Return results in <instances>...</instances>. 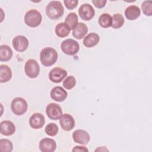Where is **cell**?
Instances as JSON below:
<instances>
[{"label":"cell","mask_w":152,"mask_h":152,"mask_svg":"<svg viewBox=\"0 0 152 152\" xmlns=\"http://www.w3.org/2000/svg\"><path fill=\"white\" fill-rule=\"evenodd\" d=\"M62 51L68 55H74L77 54L80 49L78 43L72 39L64 40L61 45Z\"/></svg>","instance_id":"cell-4"},{"label":"cell","mask_w":152,"mask_h":152,"mask_svg":"<svg viewBox=\"0 0 152 152\" xmlns=\"http://www.w3.org/2000/svg\"><path fill=\"white\" fill-rule=\"evenodd\" d=\"M64 3L67 9L73 10L77 6L78 1L77 0H64Z\"/></svg>","instance_id":"cell-30"},{"label":"cell","mask_w":152,"mask_h":152,"mask_svg":"<svg viewBox=\"0 0 152 152\" xmlns=\"http://www.w3.org/2000/svg\"><path fill=\"white\" fill-rule=\"evenodd\" d=\"M12 46L15 50L22 52L25 51L28 47V40L24 36L18 35L12 39Z\"/></svg>","instance_id":"cell-10"},{"label":"cell","mask_w":152,"mask_h":152,"mask_svg":"<svg viewBox=\"0 0 152 152\" xmlns=\"http://www.w3.org/2000/svg\"><path fill=\"white\" fill-rule=\"evenodd\" d=\"M50 95L52 100H54L56 102H61L66 99L68 93L62 87L56 86L51 90Z\"/></svg>","instance_id":"cell-14"},{"label":"cell","mask_w":152,"mask_h":152,"mask_svg":"<svg viewBox=\"0 0 152 152\" xmlns=\"http://www.w3.org/2000/svg\"><path fill=\"white\" fill-rule=\"evenodd\" d=\"M70 28L65 23H60L55 27V33L59 37H65L67 36L70 32Z\"/></svg>","instance_id":"cell-22"},{"label":"cell","mask_w":152,"mask_h":152,"mask_svg":"<svg viewBox=\"0 0 152 152\" xmlns=\"http://www.w3.org/2000/svg\"><path fill=\"white\" fill-rule=\"evenodd\" d=\"M59 124L62 129L66 131H69L75 126V122L71 115L65 113L59 118Z\"/></svg>","instance_id":"cell-12"},{"label":"cell","mask_w":152,"mask_h":152,"mask_svg":"<svg viewBox=\"0 0 152 152\" xmlns=\"http://www.w3.org/2000/svg\"><path fill=\"white\" fill-rule=\"evenodd\" d=\"M12 54V50L9 46L5 45L0 46V61L1 62H6L11 59Z\"/></svg>","instance_id":"cell-21"},{"label":"cell","mask_w":152,"mask_h":152,"mask_svg":"<svg viewBox=\"0 0 152 152\" xmlns=\"http://www.w3.org/2000/svg\"><path fill=\"white\" fill-rule=\"evenodd\" d=\"M12 77V72L10 68L7 65L0 66V82L6 83L10 81Z\"/></svg>","instance_id":"cell-20"},{"label":"cell","mask_w":152,"mask_h":152,"mask_svg":"<svg viewBox=\"0 0 152 152\" xmlns=\"http://www.w3.org/2000/svg\"><path fill=\"white\" fill-rule=\"evenodd\" d=\"M100 40L99 36L96 33H90L84 38L83 45L86 48H92L98 44Z\"/></svg>","instance_id":"cell-19"},{"label":"cell","mask_w":152,"mask_h":152,"mask_svg":"<svg viewBox=\"0 0 152 152\" xmlns=\"http://www.w3.org/2000/svg\"><path fill=\"white\" fill-rule=\"evenodd\" d=\"M141 15L140 8L136 5H130L125 10V15L129 20H135Z\"/></svg>","instance_id":"cell-18"},{"label":"cell","mask_w":152,"mask_h":152,"mask_svg":"<svg viewBox=\"0 0 152 152\" xmlns=\"http://www.w3.org/2000/svg\"><path fill=\"white\" fill-rule=\"evenodd\" d=\"M72 151H88V150L83 146H75L72 150Z\"/></svg>","instance_id":"cell-32"},{"label":"cell","mask_w":152,"mask_h":152,"mask_svg":"<svg viewBox=\"0 0 152 152\" xmlns=\"http://www.w3.org/2000/svg\"><path fill=\"white\" fill-rule=\"evenodd\" d=\"M76 84V80L72 75L67 77L63 82V86L64 88L68 90L73 88Z\"/></svg>","instance_id":"cell-28"},{"label":"cell","mask_w":152,"mask_h":152,"mask_svg":"<svg viewBox=\"0 0 152 152\" xmlns=\"http://www.w3.org/2000/svg\"><path fill=\"white\" fill-rule=\"evenodd\" d=\"M56 148V142L52 138H45L39 142V149L42 152H53Z\"/></svg>","instance_id":"cell-13"},{"label":"cell","mask_w":152,"mask_h":152,"mask_svg":"<svg viewBox=\"0 0 152 152\" xmlns=\"http://www.w3.org/2000/svg\"><path fill=\"white\" fill-rule=\"evenodd\" d=\"M26 74L31 78H36L39 74L40 67L37 62L33 59L27 61L24 65Z\"/></svg>","instance_id":"cell-6"},{"label":"cell","mask_w":152,"mask_h":152,"mask_svg":"<svg viewBox=\"0 0 152 152\" xmlns=\"http://www.w3.org/2000/svg\"><path fill=\"white\" fill-rule=\"evenodd\" d=\"M98 23L102 27L108 28L112 26V17L109 14H102L99 18Z\"/></svg>","instance_id":"cell-23"},{"label":"cell","mask_w":152,"mask_h":152,"mask_svg":"<svg viewBox=\"0 0 152 152\" xmlns=\"http://www.w3.org/2000/svg\"><path fill=\"white\" fill-rule=\"evenodd\" d=\"M88 32V27L84 23H78L72 29V36L77 39H83Z\"/></svg>","instance_id":"cell-17"},{"label":"cell","mask_w":152,"mask_h":152,"mask_svg":"<svg viewBox=\"0 0 152 152\" xmlns=\"http://www.w3.org/2000/svg\"><path fill=\"white\" fill-rule=\"evenodd\" d=\"M64 12V8L61 2L52 1L49 2L46 8L47 16L51 20H58Z\"/></svg>","instance_id":"cell-2"},{"label":"cell","mask_w":152,"mask_h":152,"mask_svg":"<svg viewBox=\"0 0 152 152\" xmlns=\"http://www.w3.org/2000/svg\"><path fill=\"white\" fill-rule=\"evenodd\" d=\"M72 138L74 142L80 144L87 145L90 141L89 134L83 129H77L72 133Z\"/></svg>","instance_id":"cell-11"},{"label":"cell","mask_w":152,"mask_h":152,"mask_svg":"<svg viewBox=\"0 0 152 152\" xmlns=\"http://www.w3.org/2000/svg\"><path fill=\"white\" fill-rule=\"evenodd\" d=\"M124 18L121 14H115L112 17V27L115 29L121 28L124 24Z\"/></svg>","instance_id":"cell-25"},{"label":"cell","mask_w":152,"mask_h":152,"mask_svg":"<svg viewBox=\"0 0 152 152\" xmlns=\"http://www.w3.org/2000/svg\"><path fill=\"white\" fill-rule=\"evenodd\" d=\"M78 16L75 12H70L66 17L65 23L68 25L70 29H73L78 24Z\"/></svg>","instance_id":"cell-24"},{"label":"cell","mask_w":152,"mask_h":152,"mask_svg":"<svg viewBox=\"0 0 152 152\" xmlns=\"http://www.w3.org/2000/svg\"><path fill=\"white\" fill-rule=\"evenodd\" d=\"M58 53L56 50L50 47L43 49L40 53V60L42 64L45 66L53 65L58 59Z\"/></svg>","instance_id":"cell-1"},{"label":"cell","mask_w":152,"mask_h":152,"mask_svg":"<svg viewBox=\"0 0 152 152\" xmlns=\"http://www.w3.org/2000/svg\"><path fill=\"white\" fill-rule=\"evenodd\" d=\"M141 8L142 12L147 16H151L152 14V2L151 1H144L142 5Z\"/></svg>","instance_id":"cell-29"},{"label":"cell","mask_w":152,"mask_h":152,"mask_svg":"<svg viewBox=\"0 0 152 152\" xmlns=\"http://www.w3.org/2000/svg\"><path fill=\"white\" fill-rule=\"evenodd\" d=\"M92 3L94 6L98 8H102L104 7L107 2L106 0H92Z\"/></svg>","instance_id":"cell-31"},{"label":"cell","mask_w":152,"mask_h":152,"mask_svg":"<svg viewBox=\"0 0 152 152\" xmlns=\"http://www.w3.org/2000/svg\"><path fill=\"white\" fill-rule=\"evenodd\" d=\"M45 124V116L40 113H34L29 119V125L33 129H40Z\"/></svg>","instance_id":"cell-15"},{"label":"cell","mask_w":152,"mask_h":152,"mask_svg":"<svg viewBox=\"0 0 152 152\" xmlns=\"http://www.w3.org/2000/svg\"><path fill=\"white\" fill-rule=\"evenodd\" d=\"M78 13L81 19L89 21L94 16L95 11L93 7L90 4L86 3L80 6L78 10Z\"/></svg>","instance_id":"cell-8"},{"label":"cell","mask_w":152,"mask_h":152,"mask_svg":"<svg viewBox=\"0 0 152 152\" xmlns=\"http://www.w3.org/2000/svg\"><path fill=\"white\" fill-rule=\"evenodd\" d=\"M46 113L49 119L57 120L62 116V110L59 104L55 103H50L46 107Z\"/></svg>","instance_id":"cell-7"},{"label":"cell","mask_w":152,"mask_h":152,"mask_svg":"<svg viewBox=\"0 0 152 152\" xmlns=\"http://www.w3.org/2000/svg\"><path fill=\"white\" fill-rule=\"evenodd\" d=\"M42 20V14L36 10H30L24 15L25 23L27 26L31 27H36L39 26Z\"/></svg>","instance_id":"cell-3"},{"label":"cell","mask_w":152,"mask_h":152,"mask_svg":"<svg viewBox=\"0 0 152 152\" xmlns=\"http://www.w3.org/2000/svg\"><path fill=\"white\" fill-rule=\"evenodd\" d=\"M15 131V126L13 122L10 121H3L0 124V132L5 136L12 135Z\"/></svg>","instance_id":"cell-16"},{"label":"cell","mask_w":152,"mask_h":152,"mask_svg":"<svg viewBox=\"0 0 152 152\" xmlns=\"http://www.w3.org/2000/svg\"><path fill=\"white\" fill-rule=\"evenodd\" d=\"M66 75L67 72L65 69L59 67H56L50 70L49 74V78L51 81L55 83H59Z\"/></svg>","instance_id":"cell-9"},{"label":"cell","mask_w":152,"mask_h":152,"mask_svg":"<svg viewBox=\"0 0 152 152\" xmlns=\"http://www.w3.org/2000/svg\"><path fill=\"white\" fill-rule=\"evenodd\" d=\"M13 149L12 142L8 139L0 140V151L2 152H11Z\"/></svg>","instance_id":"cell-26"},{"label":"cell","mask_w":152,"mask_h":152,"mask_svg":"<svg viewBox=\"0 0 152 152\" xmlns=\"http://www.w3.org/2000/svg\"><path fill=\"white\" fill-rule=\"evenodd\" d=\"M28 104L26 100L22 97L14 98L11 104L12 112L16 115L20 116L25 113L27 110Z\"/></svg>","instance_id":"cell-5"},{"label":"cell","mask_w":152,"mask_h":152,"mask_svg":"<svg viewBox=\"0 0 152 152\" xmlns=\"http://www.w3.org/2000/svg\"><path fill=\"white\" fill-rule=\"evenodd\" d=\"M45 131L47 135L53 137L58 134L59 131V128L56 124L49 123L45 126Z\"/></svg>","instance_id":"cell-27"}]
</instances>
